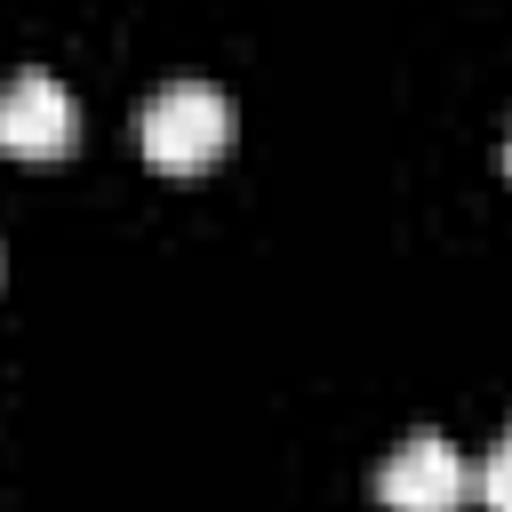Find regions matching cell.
<instances>
[{
    "label": "cell",
    "mask_w": 512,
    "mask_h": 512,
    "mask_svg": "<svg viewBox=\"0 0 512 512\" xmlns=\"http://www.w3.org/2000/svg\"><path fill=\"white\" fill-rule=\"evenodd\" d=\"M136 144H144V160H152L160 176H200V168H216V152L232 144V104H224V88H216V80H168V88L144 104Z\"/></svg>",
    "instance_id": "6da1fadb"
},
{
    "label": "cell",
    "mask_w": 512,
    "mask_h": 512,
    "mask_svg": "<svg viewBox=\"0 0 512 512\" xmlns=\"http://www.w3.org/2000/svg\"><path fill=\"white\" fill-rule=\"evenodd\" d=\"M464 496H480V472L440 432H408L376 464V504L384 512H464Z\"/></svg>",
    "instance_id": "7a4b0ae2"
},
{
    "label": "cell",
    "mask_w": 512,
    "mask_h": 512,
    "mask_svg": "<svg viewBox=\"0 0 512 512\" xmlns=\"http://www.w3.org/2000/svg\"><path fill=\"white\" fill-rule=\"evenodd\" d=\"M80 144V104L48 72H16L0 88V152L8 160H64Z\"/></svg>",
    "instance_id": "3957f363"
},
{
    "label": "cell",
    "mask_w": 512,
    "mask_h": 512,
    "mask_svg": "<svg viewBox=\"0 0 512 512\" xmlns=\"http://www.w3.org/2000/svg\"><path fill=\"white\" fill-rule=\"evenodd\" d=\"M480 504H488V512H512V424H504L496 448L480 456Z\"/></svg>",
    "instance_id": "277c9868"
},
{
    "label": "cell",
    "mask_w": 512,
    "mask_h": 512,
    "mask_svg": "<svg viewBox=\"0 0 512 512\" xmlns=\"http://www.w3.org/2000/svg\"><path fill=\"white\" fill-rule=\"evenodd\" d=\"M504 176H512V136H504Z\"/></svg>",
    "instance_id": "5b68a950"
}]
</instances>
